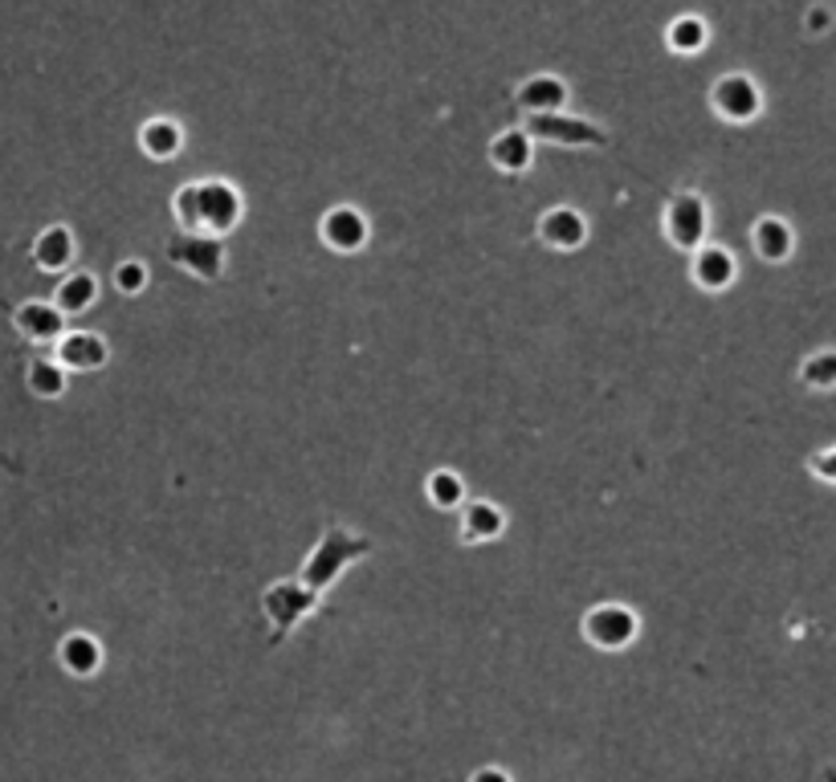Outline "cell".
Returning a JSON list of instances; mask_svg holds the SVG:
<instances>
[{
  "label": "cell",
  "instance_id": "ac0fdd59",
  "mask_svg": "<svg viewBox=\"0 0 836 782\" xmlns=\"http://www.w3.org/2000/svg\"><path fill=\"white\" fill-rule=\"evenodd\" d=\"M506 530V513L494 506V501H470L462 513V542L477 546V542H494L502 539Z\"/></svg>",
  "mask_w": 836,
  "mask_h": 782
},
{
  "label": "cell",
  "instance_id": "603a6c76",
  "mask_svg": "<svg viewBox=\"0 0 836 782\" xmlns=\"http://www.w3.org/2000/svg\"><path fill=\"white\" fill-rule=\"evenodd\" d=\"M707 42H710V29L702 16H678V21L669 25V49H678V54H698Z\"/></svg>",
  "mask_w": 836,
  "mask_h": 782
},
{
  "label": "cell",
  "instance_id": "ba28073f",
  "mask_svg": "<svg viewBox=\"0 0 836 782\" xmlns=\"http://www.w3.org/2000/svg\"><path fill=\"white\" fill-rule=\"evenodd\" d=\"M318 237H323V245L335 249V253H355V249L368 245V220H363L351 204H339V208H331V213L318 220Z\"/></svg>",
  "mask_w": 836,
  "mask_h": 782
},
{
  "label": "cell",
  "instance_id": "d6986e66",
  "mask_svg": "<svg viewBox=\"0 0 836 782\" xmlns=\"http://www.w3.org/2000/svg\"><path fill=\"white\" fill-rule=\"evenodd\" d=\"M534 159V139L527 135L522 127L515 131H502V135H494L490 143V163L498 171H527Z\"/></svg>",
  "mask_w": 836,
  "mask_h": 782
},
{
  "label": "cell",
  "instance_id": "d4e9b609",
  "mask_svg": "<svg viewBox=\"0 0 836 782\" xmlns=\"http://www.w3.org/2000/svg\"><path fill=\"white\" fill-rule=\"evenodd\" d=\"M800 384L812 387V392H833L836 387V351H816V355H807L804 367H800Z\"/></svg>",
  "mask_w": 836,
  "mask_h": 782
},
{
  "label": "cell",
  "instance_id": "e0dca14e",
  "mask_svg": "<svg viewBox=\"0 0 836 782\" xmlns=\"http://www.w3.org/2000/svg\"><path fill=\"white\" fill-rule=\"evenodd\" d=\"M58 665L70 677H94V672L102 669V644L94 641V636H87V632H70L66 641L58 644Z\"/></svg>",
  "mask_w": 836,
  "mask_h": 782
},
{
  "label": "cell",
  "instance_id": "5bb4252c",
  "mask_svg": "<svg viewBox=\"0 0 836 782\" xmlns=\"http://www.w3.org/2000/svg\"><path fill=\"white\" fill-rule=\"evenodd\" d=\"M33 265L45 273H61V270H70V261H74V233L66 225H49L42 228L37 237H33Z\"/></svg>",
  "mask_w": 836,
  "mask_h": 782
},
{
  "label": "cell",
  "instance_id": "9c48e42d",
  "mask_svg": "<svg viewBox=\"0 0 836 782\" xmlns=\"http://www.w3.org/2000/svg\"><path fill=\"white\" fill-rule=\"evenodd\" d=\"M241 220V196L237 188L221 184V180H204L201 184V228H213L217 237H225L229 228Z\"/></svg>",
  "mask_w": 836,
  "mask_h": 782
},
{
  "label": "cell",
  "instance_id": "8992f818",
  "mask_svg": "<svg viewBox=\"0 0 836 782\" xmlns=\"http://www.w3.org/2000/svg\"><path fill=\"white\" fill-rule=\"evenodd\" d=\"M710 106L726 118V123H750L755 114L764 111V94L759 86L750 82L747 73H726L710 90Z\"/></svg>",
  "mask_w": 836,
  "mask_h": 782
},
{
  "label": "cell",
  "instance_id": "30bf717a",
  "mask_svg": "<svg viewBox=\"0 0 836 782\" xmlns=\"http://www.w3.org/2000/svg\"><path fill=\"white\" fill-rule=\"evenodd\" d=\"M54 359L66 371H99L106 367V342H102V335H90V330H66L54 342Z\"/></svg>",
  "mask_w": 836,
  "mask_h": 782
},
{
  "label": "cell",
  "instance_id": "4fadbf2b",
  "mask_svg": "<svg viewBox=\"0 0 836 782\" xmlns=\"http://www.w3.org/2000/svg\"><path fill=\"white\" fill-rule=\"evenodd\" d=\"M539 237L551 245V249H560V253H572L579 245L588 241V225H584V216L576 208H551L543 213L539 220Z\"/></svg>",
  "mask_w": 836,
  "mask_h": 782
},
{
  "label": "cell",
  "instance_id": "2e32d148",
  "mask_svg": "<svg viewBox=\"0 0 836 782\" xmlns=\"http://www.w3.org/2000/svg\"><path fill=\"white\" fill-rule=\"evenodd\" d=\"M515 102L527 106L531 114H560V106L567 102V86L555 73H534L515 90Z\"/></svg>",
  "mask_w": 836,
  "mask_h": 782
},
{
  "label": "cell",
  "instance_id": "9a60e30c",
  "mask_svg": "<svg viewBox=\"0 0 836 782\" xmlns=\"http://www.w3.org/2000/svg\"><path fill=\"white\" fill-rule=\"evenodd\" d=\"M735 277H738V265L726 249H719V245H702V249L693 253V282L702 285V290L719 294V290H726V285H735Z\"/></svg>",
  "mask_w": 836,
  "mask_h": 782
},
{
  "label": "cell",
  "instance_id": "44dd1931",
  "mask_svg": "<svg viewBox=\"0 0 836 782\" xmlns=\"http://www.w3.org/2000/svg\"><path fill=\"white\" fill-rule=\"evenodd\" d=\"M139 143L151 159H172L180 147H184V131L176 127L172 118H151L144 131H139Z\"/></svg>",
  "mask_w": 836,
  "mask_h": 782
},
{
  "label": "cell",
  "instance_id": "f1b7e54d",
  "mask_svg": "<svg viewBox=\"0 0 836 782\" xmlns=\"http://www.w3.org/2000/svg\"><path fill=\"white\" fill-rule=\"evenodd\" d=\"M470 782H515V779H510L502 767H482V770H474V779Z\"/></svg>",
  "mask_w": 836,
  "mask_h": 782
},
{
  "label": "cell",
  "instance_id": "ffe728a7",
  "mask_svg": "<svg viewBox=\"0 0 836 782\" xmlns=\"http://www.w3.org/2000/svg\"><path fill=\"white\" fill-rule=\"evenodd\" d=\"M99 298V282L90 277V273H70V277H61L58 290H54V306H58L61 318H78V314H87Z\"/></svg>",
  "mask_w": 836,
  "mask_h": 782
},
{
  "label": "cell",
  "instance_id": "cb8c5ba5",
  "mask_svg": "<svg viewBox=\"0 0 836 782\" xmlns=\"http://www.w3.org/2000/svg\"><path fill=\"white\" fill-rule=\"evenodd\" d=\"M425 494H429V501H433L437 510H453V506H462L465 501V481L457 477V473L437 469L433 477L425 481Z\"/></svg>",
  "mask_w": 836,
  "mask_h": 782
},
{
  "label": "cell",
  "instance_id": "3957f363",
  "mask_svg": "<svg viewBox=\"0 0 836 782\" xmlns=\"http://www.w3.org/2000/svg\"><path fill=\"white\" fill-rule=\"evenodd\" d=\"M315 608H318V596L303 583H274V587H266V596H261V612L274 624V644L282 641V636H290V632L298 627V620H306Z\"/></svg>",
  "mask_w": 836,
  "mask_h": 782
},
{
  "label": "cell",
  "instance_id": "5b68a950",
  "mask_svg": "<svg viewBox=\"0 0 836 782\" xmlns=\"http://www.w3.org/2000/svg\"><path fill=\"white\" fill-rule=\"evenodd\" d=\"M168 257L180 270L196 273L201 282H217L225 270V245L221 237H204V233H180L168 241Z\"/></svg>",
  "mask_w": 836,
  "mask_h": 782
},
{
  "label": "cell",
  "instance_id": "277c9868",
  "mask_svg": "<svg viewBox=\"0 0 836 782\" xmlns=\"http://www.w3.org/2000/svg\"><path fill=\"white\" fill-rule=\"evenodd\" d=\"M707 228H710L707 200L693 196V192H681V196L669 200V208H665V237L678 249L698 253L707 245Z\"/></svg>",
  "mask_w": 836,
  "mask_h": 782
},
{
  "label": "cell",
  "instance_id": "83f0119b",
  "mask_svg": "<svg viewBox=\"0 0 836 782\" xmlns=\"http://www.w3.org/2000/svg\"><path fill=\"white\" fill-rule=\"evenodd\" d=\"M812 473H816L821 481L836 485V444H833V449H824V453L812 456Z\"/></svg>",
  "mask_w": 836,
  "mask_h": 782
},
{
  "label": "cell",
  "instance_id": "6da1fadb",
  "mask_svg": "<svg viewBox=\"0 0 836 782\" xmlns=\"http://www.w3.org/2000/svg\"><path fill=\"white\" fill-rule=\"evenodd\" d=\"M363 555H372V539L351 534V530H343V526H327L323 542H318L315 551H310V558H306L298 583L310 587L315 596H323V591H327V587H331L335 579Z\"/></svg>",
  "mask_w": 836,
  "mask_h": 782
},
{
  "label": "cell",
  "instance_id": "52a82bcc",
  "mask_svg": "<svg viewBox=\"0 0 836 782\" xmlns=\"http://www.w3.org/2000/svg\"><path fill=\"white\" fill-rule=\"evenodd\" d=\"M527 135L531 139L563 143V147H605L608 135L600 127H591L584 118H563V114H527Z\"/></svg>",
  "mask_w": 836,
  "mask_h": 782
},
{
  "label": "cell",
  "instance_id": "4316f807",
  "mask_svg": "<svg viewBox=\"0 0 836 782\" xmlns=\"http://www.w3.org/2000/svg\"><path fill=\"white\" fill-rule=\"evenodd\" d=\"M115 285H118V294H144L147 265L144 261H123V265L115 270Z\"/></svg>",
  "mask_w": 836,
  "mask_h": 782
},
{
  "label": "cell",
  "instance_id": "8fae6325",
  "mask_svg": "<svg viewBox=\"0 0 836 782\" xmlns=\"http://www.w3.org/2000/svg\"><path fill=\"white\" fill-rule=\"evenodd\" d=\"M750 249L759 261H771V265H783L795 249V233L788 220H779V216H759L755 228H750Z\"/></svg>",
  "mask_w": 836,
  "mask_h": 782
},
{
  "label": "cell",
  "instance_id": "7a4b0ae2",
  "mask_svg": "<svg viewBox=\"0 0 836 782\" xmlns=\"http://www.w3.org/2000/svg\"><path fill=\"white\" fill-rule=\"evenodd\" d=\"M636 632H641L636 612L620 608V603H600V608H591V612L584 615V641H588L591 648H600V653L629 648V644L636 641Z\"/></svg>",
  "mask_w": 836,
  "mask_h": 782
},
{
  "label": "cell",
  "instance_id": "7c38bea8",
  "mask_svg": "<svg viewBox=\"0 0 836 782\" xmlns=\"http://www.w3.org/2000/svg\"><path fill=\"white\" fill-rule=\"evenodd\" d=\"M13 322L25 339L42 342V347L45 342H58L61 335H66V318L58 314L54 302H25V306H16Z\"/></svg>",
  "mask_w": 836,
  "mask_h": 782
},
{
  "label": "cell",
  "instance_id": "7402d4cb",
  "mask_svg": "<svg viewBox=\"0 0 836 782\" xmlns=\"http://www.w3.org/2000/svg\"><path fill=\"white\" fill-rule=\"evenodd\" d=\"M66 375L70 371L61 367L58 359H33L30 371H25V384L37 399H58L66 392Z\"/></svg>",
  "mask_w": 836,
  "mask_h": 782
},
{
  "label": "cell",
  "instance_id": "484cf974",
  "mask_svg": "<svg viewBox=\"0 0 836 782\" xmlns=\"http://www.w3.org/2000/svg\"><path fill=\"white\" fill-rule=\"evenodd\" d=\"M172 208H176V220H180V228L184 233H196L201 228V184H184L180 192H176L172 200Z\"/></svg>",
  "mask_w": 836,
  "mask_h": 782
},
{
  "label": "cell",
  "instance_id": "f546056e",
  "mask_svg": "<svg viewBox=\"0 0 836 782\" xmlns=\"http://www.w3.org/2000/svg\"><path fill=\"white\" fill-rule=\"evenodd\" d=\"M828 21H833V16L824 13V9H812V13H807V29H812V33H821V29H828Z\"/></svg>",
  "mask_w": 836,
  "mask_h": 782
}]
</instances>
